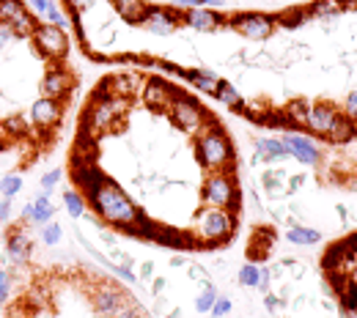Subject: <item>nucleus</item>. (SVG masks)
<instances>
[{"mask_svg":"<svg viewBox=\"0 0 357 318\" xmlns=\"http://www.w3.org/2000/svg\"><path fill=\"white\" fill-rule=\"evenodd\" d=\"M201 203L236 212L242 209V189L236 184V173H206L201 184Z\"/></svg>","mask_w":357,"mask_h":318,"instance_id":"39448f33","label":"nucleus"},{"mask_svg":"<svg viewBox=\"0 0 357 318\" xmlns=\"http://www.w3.org/2000/svg\"><path fill=\"white\" fill-rule=\"evenodd\" d=\"M135 99H124V96H110V99H93L86 113H83V129H89L91 137H102L107 132L121 129L127 110Z\"/></svg>","mask_w":357,"mask_h":318,"instance_id":"20e7f679","label":"nucleus"},{"mask_svg":"<svg viewBox=\"0 0 357 318\" xmlns=\"http://www.w3.org/2000/svg\"><path fill=\"white\" fill-rule=\"evenodd\" d=\"M140 280H151L154 277V264L151 261H146V264H140V274H137Z\"/></svg>","mask_w":357,"mask_h":318,"instance_id":"6e6d98bb","label":"nucleus"},{"mask_svg":"<svg viewBox=\"0 0 357 318\" xmlns=\"http://www.w3.org/2000/svg\"><path fill=\"white\" fill-rule=\"evenodd\" d=\"M11 223V198H0V225Z\"/></svg>","mask_w":357,"mask_h":318,"instance_id":"603ef678","label":"nucleus"},{"mask_svg":"<svg viewBox=\"0 0 357 318\" xmlns=\"http://www.w3.org/2000/svg\"><path fill=\"white\" fill-rule=\"evenodd\" d=\"M176 88L171 86V83H165L162 77H146L143 80V86H140V99L146 102V107L149 110H154V113H168V107H171V102L176 99Z\"/></svg>","mask_w":357,"mask_h":318,"instance_id":"ddd939ff","label":"nucleus"},{"mask_svg":"<svg viewBox=\"0 0 357 318\" xmlns=\"http://www.w3.org/2000/svg\"><path fill=\"white\" fill-rule=\"evenodd\" d=\"M110 3H113L116 14L124 22H130V25H140L143 17H146V11H149V3L146 0H110Z\"/></svg>","mask_w":357,"mask_h":318,"instance_id":"4be33fe9","label":"nucleus"},{"mask_svg":"<svg viewBox=\"0 0 357 318\" xmlns=\"http://www.w3.org/2000/svg\"><path fill=\"white\" fill-rule=\"evenodd\" d=\"M261 184L269 195H286V184H280V173L278 170H264L261 173Z\"/></svg>","mask_w":357,"mask_h":318,"instance_id":"58836bf2","label":"nucleus"},{"mask_svg":"<svg viewBox=\"0 0 357 318\" xmlns=\"http://www.w3.org/2000/svg\"><path fill=\"white\" fill-rule=\"evenodd\" d=\"M31 45L36 47V52L45 58L47 63H63L72 52V39L66 31L50 25V22H42L36 28V33L31 36Z\"/></svg>","mask_w":357,"mask_h":318,"instance_id":"6e6552de","label":"nucleus"},{"mask_svg":"<svg viewBox=\"0 0 357 318\" xmlns=\"http://www.w3.org/2000/svg\"><path fill=\"white\" fill-rule=\"evenodd\" d=\"M344 247H347V253H349L352 258H357V230H352V233L344 239Z\"/></svg>","mask_w":357,"mask_h":318,"instance_id":"864d4df0","label":"nucleus"},{"mask_svg":"<svg viewBox=\"0 0 357 318\" xmlns=\"http://www.w3.org/2000/svg\"><path fill=\"white\" fill-rule=\"evenodd\" d=\"M151 36H174L181 28V11H176L174 6H149L143 22L137 25Z\"/></svg>","mask_w":357,"mask_h":318,"instance_id":"9d476101","label":"nucleus"},{"mask_svg":"<svg viewBox=\"0 0 357 318\" xmlns=\"http://www.w3.org/2000/svg\"><path fill=\"white\" fill-rule=\"evenodd\" d=\"M204 6H209V8H220L225 6V0H174V8L176 11H187V8H204Z\"/></svg>","mask_w":357,"mask_h":318,"instance_id":"ea45409f","label":"nucleus"},{"mask_svg":"<svg viewBox=\"0 0 357 318\" xmlns=\"http://www.w3.org/2000/svg\"><path fill=\"white\" fill-rule=\"evenodd\" d=\"M335 3H338V8H341V11H349V8L357 11V0H335Z\"/></svg>","mask_w":357,"mask_h":318,"instance_id":"13d9d810","label":"nucleus"},{"mask_svg":"<svg viewBox=\"0 0 357 318\" xmlns=\"http://www.w3.org/2000/svg\"><path fill=\"white\" fill-rule=\"evenodd\" d=\"M124 296H127V294H124L119 285H113V283H99V285L91 291V305H93V310L102 318H113V313L121 308Z\"/></svg>","mask_w":357,"mask_h":318,"instance_id":"f3484780","label":"nucleus"},{"mask_svg":"<svg viewBox=\"0 0 357 318\" xmlns=\"http://www.w3.org/2000/svg\"><path fill=\"white\" fill-rule=\"evenodd\" d=\"M63 6H66V14H80L83 17L96 6V0H63Z\"/></svg>","mask_w":357,"mask_h":318,"instance_id":"37998d69","label":"nucleus"},{"mask_svg":"<svg viewBox=\"0 0 357 318\" xmlns=\"http://www.w3.org/2000/svg\"><path fill=\"white\" fill-rule=\"evenodd\" d=\"M107 83H110V91H113V96L135 99V93H140L143 77H140L137 72H119V74L107 77Z\"/></svg>","mask_w":357,"mask_h":318,"instance_id":"aec40b11","label":"nucleus"},{"mask_svg":"<svg viewBox=\"0 0 357 318\" xmlns=\"http://www.w3.org/2000/svg\"><path fill=\"white\" fill-rule=\"evenodd\" d=\"M39 88H42V96H47V99L63 102V99H69V93L75 91V77L63 63H50Z\"/></svg>","mask_w":357,"mask_h":318,"instance_id":"4468645a","label":"nucleus"},{"mask_svg":"<svg viewBox=\"0 0 357 318\" xmlns=\"http://www.w3.org/2000/svg\"><path fill=\"white\" fill-rule=\"evenodd\" d=\"M25 189V179H22V173H3L0 176V198H17L20 192Z\"/></svg>","mask_w":357,"mask_h":318,"instance_id":"2f4dec72","label":"nucleus"},{"mask_svg":"<svg viewBox=\"0 0 357 318\" xmlns=\"http://www.w3.org/2000/svg\"><path fill=\"white\" fill-rule=\"evenodd\" d=\"M286 159V148L280 143V137H259L256 140V154H253V162H283Z\"/></svg>","mask_w":357,"mask_h":318,"instance_id":"6ab92c4d","label":"nucleus"},{"mask_svg":"<svg viewBox=\"0 0 357 318\" xmlns=\"http://www.w3.org/2000/svg\"><path fill=\"white\" fill-rule=\"evenodd\" d=\"M218 296H220V291L215 288V283H206V285H204V291L195 296V310H198V313H209Z\"/></svg>","mask_w":357,"mask_h":318,"instance_id":"c9c22d12","label":"nucleus"},{"mask_svg":"<svg viewBox=\"0 0 357 318\" xmlns=\"http://www.w3.org/2000/svg\"><path fill=\"white\" fill-rule=\"evenodd\" d=\"M344 113L338 104L327 102V99H319V102H311V116H308V135L313 137H324L330 140V135L335 132V127L341 124Z\"/></svg>","mask_w":357,"mask_h":318,"instance_id":"1a4fd4ad","label":"nucleus"},{"mask_svg":"<svg viewBox=\"0 0 357 318\" xmlns=\"http://www.w3.org/2000/svg\"><path fill=\"white\" fill-rule=\"evenodd\" d=\"M305 19H308V11H305V8H300V6H289L286 11H278V14H275L278 28H289V31L303 28V22H305Z\"/></svg>","mask_w":357,"mask_h":318,"instance_id":"c85d7f7f","label":"nucleus"},{"mask_svg":"<svg viewBox=\"0 0 357 318\" xmlns=\"http://www.w3.org/2000/svg\"><path fill=\"white\" fill-rule=\"evenodd\" d=\"M341 113L349 118V121H355L357 124V88H352V91L344 96V104H341Z\"/></svg>","mask_w":357,"mask_h":318,"instance_id":"79ce46f5","label":"nucleus"},{"mask_svg":"<svg viewBox=\"0 0 357 318\" xmlns=\"http://www.w3.org/2000/svg\"><path fill=\"white\" fill-rule=\"evenodd\" d=\"M181 25L195 33H218L225 28V17L220 11L204 6V8H187L181 11Z\"/></svg>","mask_w":357,"mask_h":318,"instance_id":"dca6fc26","label":"nucleus"},{"mask_svg":"<svg viewBox=\"0 0 357 318\" xmlns=\"http://www.w3.org/2000/svg\"><path fill=\"white\" fill-rule=\"evenodd\" d=\"M63 212L72 220H83L89 214V200L80 189H63Z\"/></svg>","mask_w":357,"mask_h":318,"instance_id":"393cba45","label":"nucleus"},{"mask_svg":"<svg viewBox=\"0 0 357 318\" xmlns=\"http://www.w3.org/2000/svg\"><path fill=\"white\" fill-rule=\"evenodd\" d=\"M269 285H272V269H269V267H261V272H259V285H256V291H261V294H269Z\"/></svg>","mask_w":357,"mask_h":318,"instance_id":"09e8293b","label":"nucleus"},{"mask_svg":"<svg viewBox=\"0 0 357 318\" xmlns=\"http://www.w3.org/2000/svg\"><path fill=\"white\" fill-rule=\"evenodd\" d=\"M86 200H89L91 214L102 225H113L119 228V230L124 225H132L135 220L143 214V209L110 176H105L93 189H89L86 192Z\"/></svg>","mask_w":357,"mask_h":318,"instance_id":"f257e3e1","label":"nucleus"},{"mask_svg":"<svg viewBox=\"0 0 357 318\" xmlns=\"http://www.w3.org/2000/svg\"><path fill=\"white\" fill-rule=\"evenodd\" d=\"M25 11H28V3L25 0H0V22L3 25H11Z\"/></svg>","mask_w":357,"mask_h":318,"instance_id":"473e14b6","label":"nucleus"},{"mask_svg":"<svg viewBox=\"0 0 357 318\" xmlns=\"http://www.w3.org/2000/svg\"><path fill=\"white\" fill-rule=\"evenodd\" d=\"M113 318H149V316H146V308H143L135 296L127 294V296H124V302H121V308L113 313Z\"/></svg>","mask_w":357,"mask_h":318,"instance_id":"f704fd0d","label":"nucleus"},{"mask_svg":"<svg viewBox=\"0 0 357 318\" xmlns=\"http://www.w3.org/2000/svg\"><path fill=\"white\" fill-rule=\"evenodd\" d=\"M181 80H187L192 88H198L201 93H209V96H215L218 91V86H220V74L218 72H209V69H184L181 72Z\"/></svg>","mask_w":357,"mask_h":318,"instance_id":"a211bd4d","label":"nucleus"},{"mask_svg":"<svg viewBox=\"0 0 357 318\" xmlns=\"http://www.w3.org/2000/svg\"><path fill=\"white\" fill-rule=\"evenodd\" d=\"M184 261H187V258H184V255H174V258H171V267H174V269H176V267H181V264H184Z\"/></svg>","mask_w":357,"mask_h":318,"instance_id":"bf43d9fd","label":"nucleus"},{"mask_svg":"<svg viewBox=\"0 0 357 318\" xmlns=\"http://www.w3.org/2000/svg\"><path fill=\"white\" fill-rule=\"evenodd\" d=\"M14 39H17V36H14V33H11V28H8V25H3V22H0V52H3V49H8V45H11V42H14Z\"/></svg>","mask_w":357,"mask_h":318,"instance_id":"3c124183","label":"nucleus"},{"mask_svg":"<svg viewBox=\"0 0 357 318\" xmlns=\"http://www.w3.org/2000/svg\"><path fill=\"white\" fill-rule=\"evenodd\" d=\"M0 132H3V137H8V140H22V137H28V132H31V121L25 116H20V113H11V116H6L0 121Z\"/></svg>","mask_w":357,"mask_h":318,"instance_id":"b1692460","label":"nucleus"},{"mask_svg":"<svg viewBox=\"0 0 357 318\" xmlns=\"http://www.w3.org/2000/svg\"><path fill=\"white\" fill-rule=\"evenodd\" d=\"M357 137V124L355 121H349L347 116L341 118V124L335 127V132L330 135V140L327 143H335V145H344V143H352Z\"/></svg>","mask_w":357,"mask_h":318,"instance_id":"72a5a7b5","label":"nucleus"},{"mask_svg":"<svg viewBox=\"0 0 357 318\" xmlns=\"http://www.w3.org/2000/svg\"><path fill=\"white\" fill-rule=\"evenodd\" d=\"M6 148V137H3V132H0V151Z\"/></svg>","mask_w":357,"mask_h":318,"instance_id":"052dcab7","label":"nucleus"},{"mask_svg":"<svg viewBox=\"0 0 357 318\" xmlns=\"http://www.w3.org/2000/svg\"><path fill=\"white\" fill-rule=\"evenodd\" d=\"M31 217H33V200L22 206V212H20V223H31Z\"/></svg>","mask_w":357,"mask_h":318,"instance_id":"4d7b16f0","label":"nucleus"},{"mask_svg":"<svg viewBox=\"0 0 357 318\" xmlns=\"http://www.w3.org/2000/svg\"><path fill=\"white\" fill-rule=\"evenodd\" d=\"M231 310H234V302H231L228 296H223V294H220V296L215 299V305H212V310H209V316H215V318H225V316H228V313H231Z\"/></svg>","mask_w":357,"mask_h":318,"instance_id":"c03bdc74","label":"nucleus"},{"mask_svg":"<svg viewBox=\"0 0 357 318\" xmlns=\"http://www.w3.org/2000/svg\"><path fill=\"white\" fill-rule=\"evenodd\" d=\"M61 179H63V170H61V168H52V170H47L45 176L39 179V189H42L45 195H52V189L58 186Z\"/></svg>","mask_w":357,"mask_h":318,"instance_id":"a19ab883","label":"nucleus"},{"mask_svg":"<svg viewBox=\"0 0 357 318\" xmlns=\"http://www.w3.org/2000/svg\"><path fill=\"white\" fill-rule=\"evenodd\" d=\"M225 25H231L248 42H269L278 31L275 14H261V11H234L225 17Z\"/></svg>","mask_w":357,"mask_h":318,"instance_id":"0eeeda50","label":"nucleus"},{"mask_svg":"<svg viewBox=\"0 0 357 318\" xmlns=\"http://www.w3.org/2000/svg\"><path fill=\"white\" fill-rule=\"evenodd\" d=\"M187 274H190V280H201L204 285H206V283H212V280H209V274H206V269H204V267H198V264H192V267L187 269Z\"/></svg>","mask_w":357,"mask_h":318,"instance_id":"8fccbe9b","label":"nucleus"},{"mask_svg":"<svg viewBox=\"0 0 357 318\" xmlns=\"http://www.w3.org/2000/svg\"><path fill=\"white\" fill-rule=\"evenodd\" d=\"M286 239L291 244H297V247H313V244L321 241V233L311 225H291L286 230Z\"/></svg>","mask_w":357,"mask_h":318,"instance_id":"bb28decb","label":"nucleus"},{"mask_svg":"<svg viewBox=\"0 0 357 318\" xmlns=\"http://www.w3.org/2000/svg\"><path fill=\"white\" fill-rule=\"evenodd\" d=\"M305 11H308V17H313V19H335L341 14V8H338L335 0H313L311 6H305Z\"/></svg>","mask_w":357,"mask_h":318,"instance_id":"7c9ffc66","label":"nucleus"},{"mask_svg":"<svg viewBox=\"0 0 357 318\" xmlns=\"http://www.w3.org/2000/svg\"><path fill=\"white\" fill-rule=\"evenodd\" d=\"M259 272H261V264L248 261V264H242V269L236 272V283L245 285V288H256V285H259Z\"/></svg>","mask_w":357,"mask_h":318,"instance_id":"e433bc0d","label":"nucleus"},{"mask_svg":"<svg viewBox=\"0 0 357 318\" xmlns=\"http://www.w3.org/2000/svg\"><path fill=\"white\" fill-rule=\"evenodd\" d=\"M55 203L50 200V195H39V198H33V217H31V223L33 225H47V223H52V217H55Z\"/></svg>","mask_w":357,"mask_h":318,"instance_id":"c756f323","label":"nucleus"},{"mask_svg":"<svg viewBox=\"0 0 357 318\" xmlns=\"http://www.w3.org/2000/svg\"><path fill=\"white\" fill-rule=\"evenodd\" d=\"M215 99H218L223 107L234 110V113H245V107H248L245 96L236 91V86H231L228 80H220V86H218V91H215Z\"/></svg>","mask_w":357,"mask_h":318,"instance_id":"5701e85b","label":"nucleus"},{"mask_svg":"<svg viewBox=\"0 0 357 318\" xmlns=\"http://www.w3.org/2000/svg\"><path fill=\"white\" fill-rule=\"evenodd\" d=\"M269 253H272V230H256V236H253V241H250V250H248V255H250V261L253 264H261V261H267Z\"/></svg>","mask_w":357,"mask_h":318,"instance_id":"a878e982","label":"nucleus"},{"mask_svg":"<svg viewBox=\"0 0 357 318\" xmlns=\"http://www.w3.org/2000/svg\"><path fill=\"white\" fill-rule=\"evenodd\" d=\"M42 241H45V247H58L61 241H63V228H61V223H47V225H42Z\"/></svg>","mask_w":357,"mask_h":318,"instance_id":"4c0bfd02","label":"nucleus"},{"mask_svg":"<svg viewBox=\"0 0 357 318\" xmlns=\"http://www.w3.org/2000/svg\"><path fill=\"white\" fill-rule=\"evenodd\" d=\"M335 296H338L344 313H357V280L355 277H347V280L335 288Z\"/></svg>","mask_w":357,"mask_h":318,"instance_id":"cd10ccee","label":"nucleus"},{"mask_svg":"<svg viewBox=\"0 0 357 318\" xmlns=\"http://www.w3.org/2000/svg\"><path fill=\"white\" fill-rule=\"evenodd\" d=\"M168 116H171V121H174V127H176L178 132H184V135H198L209 121H215L212 116H209V110L195 99V96H190V93H176V99L171 102V107H168Z\"/></svg>","mask_w":357,"mask_h":318,"instance_id":"423d86ee","label":"nucleus"},{"mask_svg":"<svg viewBox=\"0 0 357 318\" xmlns=\"http://www.w3.org/2000/svg\"><path fill=\"white\" fill-rule=\"evenodd\" d=\"M195 159L206 173H236V148L218 121H209L195 135Z\"/></svg>","mask_w":357,"mask_h":318,"instance_id":"f03ea898","label":"nucleus"},{"mask_svg":"<svg viewBox=\"0 0 357 318\" xmlns=\"http://www.w3.org/2000/svg\"><path fill=\"white\" fill-rule=\"evenodd\" d=\"M283 113L289 116V124H291V132H305L308 129V116H311V102L297 96V99H289Z\"/></svg>","mask_w":357,"mask_h":318,"instance_id":"412c9836","label":"nucleus"},{"mask_svg":"<svg viewBox=\"0 0 357 318\" xmlns=\"http://www.w3.org/2000/svg\"><path fill=\"white\" fill-rule=\"evenodd\" d=\"M236 212L228 209H215V206H201L195 214L192 236L198 241V250H215L220 244H228L231 236L236 233Z\"/></svg>","mask_w":357,"mask_h":318,"instance_id":"7ed1b4c3","label":"nucleus"},{"mask_svg":"<svg viewBox=\"0 0 357 318\" xmlns=\"http://www.w3.org/2000/svg\"><path fill=\"white\" fill-rule=\"evenodd\" d=\"M280 143L286 148V157L297 159L300 165H308V168H319L321 165V151L313 143V137H308L305 132H283Z\"/></svg>","mask_w":357,"mask_h":318,"instance_id":"f8f14e48","label":"nucleus"},{"mask_svg":"<svg viewBox=\"0 0 357 318\" xmlns=\"http://www.w3.org/2000/svg\"><path fill=\"white\" fill-rule=\"evenodd\" d=\"M63 118V102L58 99H47V96H39L33 104H31V113H28V121L33 129H42V132H50L61 124Z\"/></svg>","mask_w":357,"mask_h":318,"instance_id":"2eb2a0df","label":"nucleus"},{"mask_svg":"<svg viewBox=\"0 0 357 318\" xmlns=\"http://www.w3.org/2000/svg\"><path fill=\"white\" fill-rule=\"evenodd\" d=\"M6 258H8V264L14 267V269H25L28 264H31V258H33V239H31V233H28V228L22 225H14L8 228V233H6Z\"/></svg>","mask_w":357,"mask_h":318,"instance_id":"9b49d317","label":"nucleus"},{"mask_svg":"<svg viewBox=\"0 0 357 318\" xmlns=\"http://www.w3.org/2000/svg\"><path fill=\"white\" fill-rule=\"evenodd\" d=\"M8 299H11V274L0 267V305H6Z\"/></svg>","mask_w":357,"mask_h":318,"instance_id":"49530a36","label":"nucleus"},{"mask_svg":"<svg viewBox=\"0 0 357 318\" xmlns=\"http://www.w3.org/2000/svg\"><path fill=\"white\" fill-rule=\"evenodd\" d=\"M264 305H267L269 313H280V310L286 308V302H283L278 294H272V291H269V294H264Z\"/></svg>","mask_w":357,"mask_h":318,"instance_id":"de8ad7c7","label":"nucleus"},{"mask_svg":"<svg viewBox=\"0 0 357 318\" xmlns=\"http://www.w3.org/2000/svg\"><path fill=\"white\" fill-rule=\"evenodd\" d=\"M165 285H168V280H165V277H154V280H151V296H162Z\"/></svg>","mask_w":357,"mask_h":318,"instance_id":"5fc2aeb1","label":"nucleus"},{"mask_svg":"<svg viewBox=\"0 0 357 318\" xmlns=\"http://www.w3.org/2000/svg\"><path fill=\"white\" fill-rule=\"evenodd\" d=\"M110 274H116V277H121L124 283H132V285L137 283V280H140V277L132 272V267H124V264H113V261H110Z\"/></svg>","mask_w":357,"mask_h":318,"instance_id":"a18cd8bd","label":"nucleus"}]
</instances>
